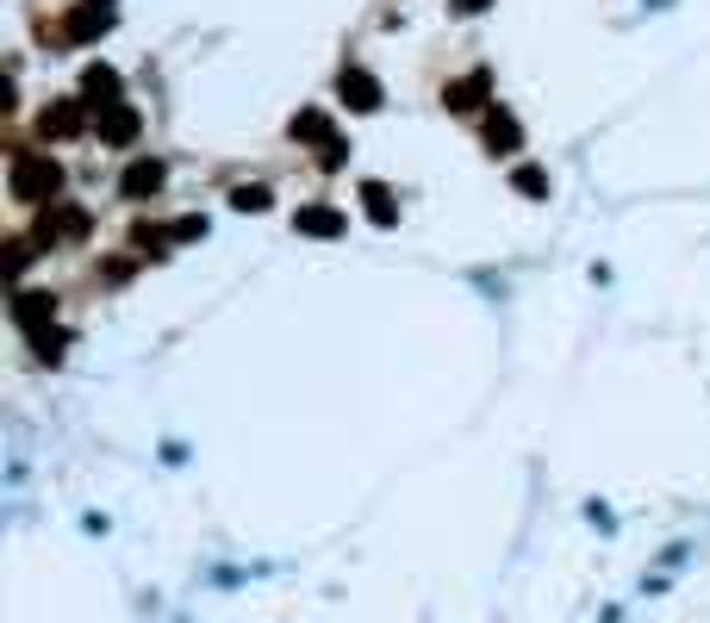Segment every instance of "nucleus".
Returning a JSON list of instances; mask_svg holds the SVG:
<instances>
[{"label": "nucleus", "mask_w": 710, "mask_h": 623, "mask_svg": "<svg viewBox=\"0 0 710 623\" xmlns=\"http://www.w3.org/2000/svg\"><path fill=\"white\" fill-rule=\"evenodd\" d=\"M13 318H20L32 337H44V331H50V318H57V299H50V293H32V287H25L20 299H13Z\"/></svg>", "instance_id": "2"}, {"label": "nucleus", "mask_w": 710, "mask_h": 623, "mask_svg": "<svg viewBox=\"0 0 710 623\" xmlns=\"http://www.w3.org/2000/svg\"><path fill=\"white\" fill-rule=\"evenodd\" d=\"M455 7H461V13H481L486 0H455Z\"/></svg>", "instance_id": "19"}, {"label": "nucleus", "mask_w": 710, "mask_h": 623, "mask_svg": "<svg viewBox=\"0 0 710 623\" xmlns=\"http://www.w3.org/2000/svg\"><path fill=\"white\" fill-rule=\"evenodd\" d=\"M88 231V213H76V206H63V213L44 218V237H81Z\"/></svg>", "instance_id": "12"}, {"label": "nucleus", "mask_w": 710, "mask_h": 623, "mask_svg": "<svg viewBox=\"0 0 710 623\" xmlns=\"http://www.w3.org/2000/svg\"><path fill=\"white\" fill-rule=\"evenodd\" d=\"M63 188V169H57V156H38V150H25L13 156V200H25V206H44V200Z\"/></svg>", "instance_id": "1"}, {"label": "nucleus", "mask_w": 710, "mask_h": 623, "mask_svg": "<svg viewBox=\"0 0 710 623\" xmlns=\"http://www.w3.org/2000/svg\"><path fill=\"white\" fill-rule=\"evenodd\" d=\"M94 7H100V0H94Z\"/></svg>", "instance_id": "20"}, {"label": "nucleus", "mask_w": 710, "mask_h": 623, "mask_svg": "<svg viewBox=\"0 0 710 623\" xmlns=\"http://www.w3.org/2000/svg\"><path fill=\"white\" fill-rule=\"evenodd\" d=\"M100 137H106V144H132V137H137V113H132V106H106V113H100Z\"/></svg>", "instance_id": "9"}, {"label": "nucleus", "mask_w": 710, "mask_h": 623, "mask_svg": "<svg viewBox=\"0 0 710 623\" xmlns=\"http://www.w3.org/2000/svg\"><path fill=\"white\" fill-rule=\"evenodd\" d=\"M230 206H237V213H262V206H269V188H237Z\"/></svg>", "instance_id": "16"}, {"label": "nucleus", "mask_w": 710, "mask_h": 623, "mask_svg": "<svg viewBox=\"0 0 710 623\" xmlns=\"http://www.w3.org/2000/svg\"><path fill=\"white\" fill-rule=\"evenodd\" d=\"M81 94H88V106H119V76L106 69V63H88V76H81Z\"/></svg>", "instance_id": "4"}, {"label": "nucleus", "mask_w": 710, "mask_h": 623, "mask_svg": "<svg viewBox=\"0 0 710 623\" xmlns=\"http://www.w3.org/2000/svg\"><path fill=\"white\" fill-rule=\"evenodd\" d=\"M293 225H300L306 237H337V231H343V213H337V206H300Z\"/></svg>", "instance_id": "8"}, {"label": "nucleus", "mask_w": 710, "mask_h": 623, "mask_svg": "<svg viewBox=\"0 0 710 623\" xmlns=\"http://www.w3.org/2000/svg\"><path fill=\"white\" fill-rule=\"evenodd\" d=\"M38 355H44V362H57V355H63V331H44L38 337Z\"/></svg>", "instance_id": "18"}, {"label": "nucleus", "mask_w": 710, "mask_h": 623, "mask_svg": "<svg viewBox=\"0 0 710 623\" xmlns=\"http://www.w3.org/2000/svg\"><path fill=\"white\" fill-rule=\"evenodd\" d=\"M100 32H106V7H81L69 20V38H100Z\"/></svg>", "instance_id": "13"}, {"label": "nucleus", "mask_w": 710, "mask_h": 623, "mask_svg": "<svg viewBox=\"0 0 710 623\" xmlns=\"http://www.w3.org/2000/svg\"><path fill=\"white\" fill-rule=\"evenodd\" d=\"M486 144H493V156H511L523 144L518 118H511V113H486Z\"/></svg>", "instance_id": "7"}, {"label": "nucleus", "mask_w": 710, "mask_h": 623, "mask_svg": "<svg viewBox=\"0 0 710 623\" xmlns=\"http://www.w3.org/2000/svg\"><path fill=\"white\" fill-rule=\"evenodd\" d=\"M343 100L356 113H374V106H381V81L368 76V69H343Z\"/></svg>", "instance_id": "5"}, {"label": "nucleus", "mask_w": 710, "mask_h": 623, "mask_svg": "<svg viewBox=\"0 0 710 623\" xmlns=\"http://www.w3.org/2000/svg\"><path fill=\"white\" fill-rule=\"evenodd\" d=\"M162 175H169V169H162L156 156H137L132 169H125V200H150L156 188H162Z\"/></svg>", "instance_id": "3"}, {"label": "nucleus", "mask_w": 710, "mask_h": 623, "mask_svg": "<svg viewBox=\"0 0 710 623\" xmlns=\"http://www.w3.org/2000/svg\"><path fill=\"white\" fill-rule=\"evenodd\" d=\"M318 162H325V169H343V137H330V144H318Z\"/></svg>", "instance_id": "17"}, {"label": "nucleus", "mask_w": 710, "mask_h": 623, "mask_svg": "<svg viewBox=\"0 0 710 623\" xmlns=\"http://www.w3.org/2000/svg\"><path fill=\"white\" fill-rule=\"evenodd\" d=\"M293 137H312V144H330V125H325V113H300V118H293Z\"/></svg>", "instance_id": "14"}, {"label": "nucleus", "mask_w": 710, "mask_h": 623, "mask_svg": "<svg viewBox=\"0 0 710 623\" xmlns=\"http://www.w3.org/2000/svg\"><path fill=\"white\" fill-rule=\"evenodd\" d=\"M481 100H486V76H467V81H449V88H442V106H449V113H474Z\"/></svg>", "instance_id": "6"}, {"label": "nucleus", "mask_w": 710, "mask_h": 623, "mask_svg": "<svg viewBox=\"0 0 710 623\" xmlns=\"http://www.w3.org/2000/svg\"><path fill=\"white\" fill-rule=\"evenodd\" d=\"M362 200H368V218H374V225H393V218H399V206H393V194H386L381 181H368Z\"/></svg>", "instance_id": "11"}, {"label": "nucleus", "mask_w": 710, "mask_h": 623, "mask_svg": "<svg viewBox=\"0 0 710 623\" xmlns=\"http://www.w3.org/2000/svg\"><path fill=\"white\" fill-rule=\"evenodd\" d=\"M81 132V100H57L44 113V137H76Z\"/></svg>", "instance_id": "10"}, {"label": "nucleus", "mask_w": 710, "mask_h": 623, "mask_svg": "<svg viewBox=\"0 0 710 623\" xmlns=\"http://www.w3.org/2000/svg\"><path fill=\"white\" fill-rule=\"evenodd\" d=\"M511 181H518V194H530V200H542V194H549V175H542V169H530V162H523V169H518Z\"/></svg>", "instance_id": "15"}]
</instances>
